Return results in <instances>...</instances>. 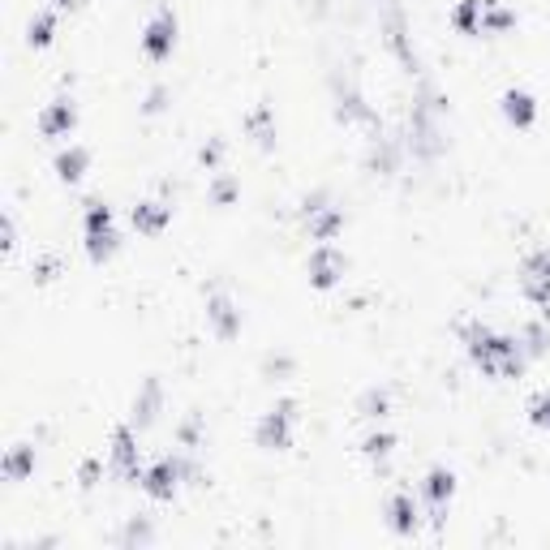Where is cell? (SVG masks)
<instances>
[{
    "mask_svg": "<svg viewBox=\"0 0 550 550\" xmlns=\"http://www.w3.org/2000/svg\"><path fill=\"white\" fill-rule=\"evenodd\" d=\"M288 443V413H267L263 422V447H284Z\"/></svg>",
    "mask_w": 550,
    "mask_h": 550,
    "instance_id": "obj_1",
    "label": "cell"
},
{
    "mask_svg": "<svg viewBox=\"0 0 550 550\" xmlns=\"http://www.w3.org/2000/svg\"><path fill=\"white\" fill-rule=\"evenodd\" d=\"M172 486H176V468H172V464H155L151 477H147V490H151L155 499H168Z\"/></svg>",
    "mask_w": 550,
    "mask_h": 550,
    "instance_id": "obj_2",
    "label": "cell"
},
{
    "mask_svg": "<svg viewBox=\"0 0 550 550\" xmlns=\"http://www.w3.org/2000/svg\"><path fill=\"white\" fill-rule=\"evenodd\" d=\"M529 293L538 301H550V258H538L529 267Z\"/></svg>",
    "mask_w": 550,
    "mask_h": 550,
    "instance_id": "obj_3",
    "label": "cell"
},
{
    "mask_svg": "<svg viewBox=\"0 0 550 550\" xmlns=\"http://www.w3.org/2000/svg\"><path fill=\"white\" fill-rule=\"evenodd\" d=\"M168 47H172V18L164 13V18L151 26V35H147V52H151V56H164Z\"/></svg>",
    "mask_w": 550,
    "mask_h": 550,
    "instance_id": "obj_4",
    "label": "cell"
},
{
    "mask_svg": "<svg viewBox=\"0 0 550 550\" xmlns=\"http://www.w3.org/2000/svg\"><path fill=\"white\" fill-rule=\"evenodd\" d=\"M392 525H396L400 533H409V529L417 525V516H413V499H409V494H400L396 503H392Z\"/></svg>",
    "mask_w": 550,
    "mask_h": 550,
    "instance_id": "obj_5",
    "label": "cell"
},
{
    "mask_svg": "<svg viewBox=\"0 0 550 550\" xmlns=\"http://www.w3.org/2000/svg\"><path fill=\"white\" fill-rule=\"evenodd\" d=\"M112 456H117V464L125 468V473L134 468V439H129V430H121V434H117V451H112Z\"/></svg>",
    "mask_w": 550,
    "mask_h": 550,
    "instance_id": "obj_6",
    "label": "cell"
},
{
    "mask_svg": "<svg viewBox=\"0 0 550 550\" xmlns=\"http://www.w3.org/2000/svg\"><path fill=\"white\" fill-rule=\"evenodd\" d=\"M507 117H512V121H521V125H529V117H533L529 95H507Z\"/></svg>",
    "mask_w": 550,
    "mask_h": 550,
    "instance_id": "obj_7",
    "label": "cell"
},
{
    "mask_svg": "<svg viewBox=\"0 0 550 550\" xmlns=\"http://www.w3.org/2000/svg\"><path fill=\"white\" fill-rule=\"evenodd\" d=\"M82 151H64L60 159H56V168H60V176H64V181H73V176H77V168H82Z\"/></svg>",
    "mask_w": 550,
    "mask_h": 550,
    "instance_id": "obj_8",
    "label": "cell"
},
{
    "mask_svg": "<svg viewBox=\"0 0 550 550\" xmlns=\"http://www.w3.org/2000/svg\"><path fill=\"white\" fill-rule=\"evenodd\" d=\"M447 494H451V477L447 473H430V499H434V507H443Z\"/></svg>",
    "mask_w": 550,
    "mask_h": 550,
    "instance_id": "obj_9",
    "label": "cell"
},
{
    "mask_svg": "<svg viewBox=\"0 0 550 550\" xmlns=\"http://www.w3.org/2000/svg\"><path fill=\"white\" fill-rule=\"evenodd\" d=\"M314 280H318V284H331V280H335V258H331V254H318V258H314Z\"/></svg>",
    "mask_w": 550,
    "mask_h": 550,
    "instance_id": "obj_10",
    "label": "cell"
},
{
    "mask_svg": "<svg viewBox=\"0 0 550 550\" xmlns=\"http://www.w3.org/2000/svg\"><path fill=\"white\" fill-rule=\"evenodd\" d=\"M64 125H73V108L69 104H60L52 117H47V129H52V134H56V129H64Z\"/></svg>",
    "mask_w": 550,
    "mask_h": 550,
    "instance_id": "obj_11",
    "label": "cell"
},
{
    "mask_svg": "<svg viewBox=\"0 0 550 550\" xmlns=\"http://www.w3.org/2000/svg\"><path fill=\"white\" fill-rule=\"evenodd\" d=\"M47 39H52V18L30 22V43H47Z\"/></svg>",
    "mask_w": 550,
    "mask_h": 550,
    "instance_id": "obj_12",
    "label": "cell"
},
{
    "mask_svg": "<svg viewBox=\"0 0 550 550\" xmlns=\"http://www.w3.org/2000/svg\"><path fill=\"white\" fill-rule=\"evenodd\" d=\"M151 206H155V202H147V206H142V211H134V224L142 219V224H147V228H159V224H164V211H151Z\"/></svg>",
    "mask_w": 550,
    "mask_h": 550,
    "instance_id": "obj_13",
    "label": "cell"
},
{
    "mask_svg": "<svg viewBox=\"0 0 550 550\" xmlns=\"http://www.w3.org/2000/svg\"><path fill=\"white\" fill-rule=\"evenodd\" d=\"M533 422H542V426H550V396H542L538 404H533Z\"/></svg>",
    "mask_w": 550,
    "mask_h": 550,
    "instance_id": "obj_14",
    "label": "cell"
},
{
    "mask_svg": "<svg viewBox=\"0 0 550 550\" xmlns=\"http://www.w3.org/2000/svg\"><path fill=\"white\" fill-rule=\"evenodd\" d=\"M387 447H392V439H387V434H379V439H370V456H383Z\"/></svg>",
    "mask_w": 550,
    "mask_h": 550,
    "instance_id": "obj_15",
    "label": "cell"
}]
</instances>
